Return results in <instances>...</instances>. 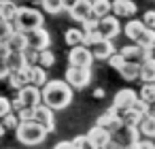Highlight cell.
I'll return each instance as SVG.
<instances>
[{"instance_id": "35", "label": "cell", "mask_w": 155, "mask_h": 149, "mask_svg": "<svg viewBox=\"0 0 155 149\" xmlns=\"http://www.w3.org/2000/svg\"><path fill=\"white\" fill-rule=\"evenodd\" d=\"M106 60H108V66H110V68H115V70H119V68L123 66V62H125V58H123L121 53H117V51H113Z\"/></svg>"}, {"instance_id": "33", "label": "cell", "mask_w": 155, "mask_h": 149, "mask_svg": "<svg viewBox=\"0 0 155 149\" xmlns=\"http://www.w3.org/2000/svg\"><path fill=\"white\" fill-rule=\"evenodd\" d=\"M13 30H15V26H13V22H11V19L0 17V41L5 43V41L13 34Z\"/></svg>"}, {"instance_id": "31", "label": "cell", "mask_w": 155, "mask_h": 149, "mask_svg": "<svg viewBox=\"0 0 155 149\" xmlns=\"http://www.w3.org/2000/svg\"><path fill=\"white\" fill-rule=\"evenodd\" d=\"M110 13V2L108 0H96V2L91 5V15L94 17H104V15H108Z\"/></svg>"}, {"instance_id": "48", "label": "cell", "mask_w": 155, "mask_h": 149, "mask_svg": "<svg viewBox=\"0 0 155 149\" xmlns=\"http://www.w3.org/2000/svg\"><path fill=\"white\" fill-rule=\"evenodd\" d=\"M89 2H91V5H94V2H96V0H89Z\"/></svg>"}, {"instance_id": "21", "label": "cell", "mask_w": 155, "mask_h": 149, "mask_svg": "<svg viewBox=\"0 0 155 149\" xmlns=\"http://www.w3.org/2000/svg\"><path fill=\"white\" fill-rule=\"evenodd\" d=\"M147 26L142 24V19H134V17H130V22L125 24V28H121L123 32H125V36L132 41V43H136V39L142 34V30H144Z\"/></svg>"}, {"instance_id": "23", "label": "cell", "mask_w": 155, "mask_h": 149, "mask_svg": "<svg viewBox=\"0 0 155 149\" xmlns=\"http://www.w3.org/2000/svg\"><path fill=\"white\" fill-rule=\"evenodd\" d=\"M7 66L9 70H24L26 66H30L24 58V51H9L7 56Z\"/></svg>"}, {"instance_id": "37", "label": "cell", "mask_w": 155, "mask_h": 149, "mask_svg": "<svg viewBox=\"0 0 155 149\" xmlns=\"http://www.w3.org/2000/svg\"><path fill=\"white\" fill-rule=\"evenodd\" d=\"M17 117H19V121L32 119V117H34V107H21V109L17 111Z\"/></svg>"}, {"instance_id": "22", "label": "cell", "mask_w": 155, "mask_h": 149, "mask_svg": "<svg viewBox=\"0 0 155 149\" xmlns=\"http://www.w3.org/2000/svg\"><path fill=\"white\" fill-rule=\"evenodd\" d=\"M5 43H7V47H9L11 51H24V49L28 47V43H26V32H21V30H13V34H11Z\"/></svg>"}, {"instance_id": "11", "label": "cell", "mask_w": 155, "mask_h": 149, "mask_svg": "<svg viewBox=\"0 0 155 149\" xmlns=\"http://www.w3.org/2000/svg\"><path fill=\"white\" fill-rule=\"evenodd\" d=\"M125 60H134V62H140L149 56H153V47H147V45H138V43H132V45H125L121 47L119 51Z\"/></svg>"}, {"instance_id": "44", "label": "cell", "mask_w": 155, "mask_h": 149, "mask_svg": "<svg viewBox=\"0 0 155 149\" xmlns=\"http://www.w3.org/2000/svg\"><path fill=\"white\" fill-rule=\"evenodd\" d=\"M68 147H72V143H70V141H62V143H55V149H68Z\"/></svg>"}, {"instance_id": "49", "label": "cell", "mask_w": 155, "mask_h": 149, "mask_svg": "<svg viewBox=\"0 0 155 149\" xmlns=\"http://www.w3.org/2000/svg\"><path fill=\"white\" fill-rule=\"evenodd\" d=\"M153 51H155V43H153Z\"/></svg>"}, {"instance_id": "29", "label": "cell", "mask_w": 155, "mask_h": 149, "mask_svg": "<svg viewBox=\"0 0 155 149\" xmlns=\"http://www.w3.org/2000/svg\"><path fill=\"white\" fill-rule=\"evenodd\" d=\"M41 7H43L45 13H51V15H60L64 11L62 0H41Z\"/></svg>"}, {"instance_id": "47", "label": "cell", "mask_w": 155, "mask_h": 149, "mask_svg": "<svg viewBox=\"0 0 155 149\" xmlns=\"http://www.w3.org/2000/svg\"><path fill=\"white\" fill-rule=\"evenodd\" d=\"M5 132H7V128H5V126H2V121H0V136H2V134H5Z\"/></svg>"}, {"instance_id": "3", "label": "cell", "mask_w": 155, "mask_h": 149, "mask_svg": "<svg viewBox=\"0 0 155 149\" xmlns=\"http://www.w3.org/2000/svg\"><path fill=\"white\" fill-rule=\"evenodd\" d=\"M43 24H45V17H43V13H41L38 9H34V7H17V13H15V17H13L15 30L26 32V30L38 28V26H43Z\"/></svg>"}, {"instance_id": "13", "label": "cell", "mask_w": 155, "mask_h": 149, "mask_svg": "<svg viewBox=\"0 0 155 149\" xmlns=\"http://www.w3.org/2000/svg\"><path fill=\"white\" fill-rule=\"evenodd\" d=\"M17 98L21 100L24 107H36L38 102H43L41 100V87H36L32 83H26L24 87H19L17 90Z\"/></svg>"}, {"instance_id": "5", "label": "cell", "mask_w": 155, "mask_h": 149, "mask_svg": "<svg viewBox=\"0 0 155 149\" xmlns=\"http://www.w3.org/2000/svg\"><path fill=\"white\" fill-rule=\"evenodd\" d=\"M64 81L72 90H83L91 81V68H87V66H68V70L64 75Z\"/></svg>"}, {"instance_id": "19", "label": "cell", "mask_w": 155, "mask_h": 149, "mask_svg": "<svg viewBox=\"0 0 155 149\" xmlns=\"http://www.w3.org/2000/svg\"><path fill=\"white\" fill-rule=\"evenodd\" d=\"M26 77H28V83L36 85V87H43L45 81H47V73L41 64H30L26 68Z\"/></svg>"}, {"instance_id": "20", "label": "cell", "mask_w": 155, "mask_h": 149, "mask_svg": "<svg viewBox=\"0 0 155 149\" xmlns=\"http://www.w3.org/2000/svg\"><path fill=\"white\" fill-rule=\"evenodd\" d=\"M140 136H149V138H155V115L149 111L144 115H140V121L136 124Z\"/></svg>"}, {"instance_id": "40", "label": "cell", "mask_w": 155, "mask_h": 149, "mask_svg": "<svg viewBox=\"0 0 155 149\" xmlns=\"http://www.w3.org/2000/svg\"><path fill=\"white\" fill-rule=\"evenodd\" d=\"M142 24H144L147 28H153V30H155V11H153V9H151V11H144Z\"/></svg>"}, {"instance_id": "10", "label": "cell", "mask_w": 155, "mask_h": 149, "mask_svg": "<svg viewBox=\"0 0 155 149\" xmlns=\"http://www.w3.org/2000/svg\"><path fill=\"white\" fill-rule=\"evenodd\" d=\"M98 30H100V34L104 36V39H115L119 32H121V24H119V17L117 15H104V17H100L98 19Z\"/></svg>"}, {"instance_id": "45", "label": "cell", "mask_w": 155, "mask_h": 149, "mask_svg": "<svg viewBox=\"0 0 155 149\" xmlns=\"http://www.w3.org/2000/svg\"><path fill=\"white\" fill-rule=\"evenodd\" d=\"M62 2H64V9H68V7H72L77 2V0H62Z\"/></svg>"}, {"instance_id": "39", "label": "cell", "mask_w": 155, "mask_h": 149, "mask_svg": "<svg viewBox=\"0 0 155 149\" xmlns=\"http://www.w3.org/2000/svg\"><path fill=\"white\" fill-rule=\"evenodd\" d=\"M134 147H138V149H142V147H144V149H153V147H155V138L142 136V138H138V141H136V145H134Z\"/></svg>"}, {"instance_id": "8", "label": "cell", "mask_w": 155, "mask_h": 149, "mask_svg": "<svg viewBox=\"0 0 155 149\" xmlns=\"http://www.w3.org/2000/svg\"><path fill=\"white\" fill-rule=\"evenodd\" d=\"M85 138H87V145L89 147H94V149H104V147H110V132L108 130H104L102 126H94V128H89V132L85 134Z\"/></svg>"}, {"instance_id": "28", "label": "cell", "mask_w": 155, "mask_h": 149, "mask_svg": "<svg viewBox=\"0 0 155 149\" xmlns=\"http://www.w3.org/2000/svg\"><path fill=\"white\" fill-rule=\"evenodd\" d=\"M64 41H66V45H68V47L81 45V43H83V28H70V30H66Z\"/></svg>"}, {"instance_id": "42", "label": "cell", "mask_w": 155, "mask_h": 149, "mask_svg": "<svg viewBox=\"0 0 155 149\" xmlns=\"http://www.w3.org/2000/svg\"><path fill=\"white\" fill-rule=\"evenodd\" d=\"M70 143H72V149H74V147H77V149L89 147V145H87V138H85V136H74V138H72Z\"/></svg>"}, {"instance_id": "16", "label": "cell", "mask_w": 155, "mask_h": 149, "mask_svg": "<svg viewBox=\"0 0 155 149\" xmlns=\"http://www.w3.org/2000/svg\"><path fill=\"white\" fill-rule=\"evenodd\" d=\"M89 47H91L89 51H91L94 60H106V58H108V56L115 51V47H113V41H110V39H104V36H102L100 41L91 43Z\"/></svg>"}, {"instance_id": "18", "label": "cell", "mask_w": 155, "mask_h": 149, "mask_svg": "<svg viewBox=\"0 0 155 149\" xmlns=\"http://www.w3.org/2000/svg\"><path fill=\"white\" fill-rule=\"evenodd\" d=\"M138 79L140 81H155V58L149 56L138 62Z\"/></svg>"}, {"instance_id": "41", "label": "cell", "mask_w": 155, "mask_h": 149, "mask_svg": "<svg viewBox=\"0 0 155 149\" xmlns=\"http://www.w3.org/2000/svg\"><path fill=\"white\" fill-rule=\"evenodd\" d=\"M9 111H11V100L7 96H0V117L7 115Z\"/></svg>"}, {"instance_id": "1", "label": "cell", "mask_w": 155, "mask_h": 149, "mask_svg": "<svg viewBox=\"0 0 155 149\" xmlns=\"http://www.w3.org/2000/svg\"><path fill=\"white\" fill-rule=\"evenodd\" d=\"M72 87L66 83V81H58V79H53V81H45V85L41 87V100L49 107V109H53V111H62V109H66L70 102H72Z\"/></svg>"}, {"instance_id": "6", "label": "cell", "mask_w": 155, "mask_h": 149, "mask_svg": "<svg viewBox=\"0 0 155 149\" xmlns=\"http://www.w3.org/2000/svg\"><path fill=\"white\" fill-rule=\"evenodd\" d=\"M26 43H28V47L41 51V49H47L51 45V36H49V32L43 26H38V28L26 30Z\"/></svg>"}, {"instance_id": "9", "label": "cell", "mask_w": 155, "mask_h": 149, "mask_svg": "<svg viewBox=\"0 0 155 149\" xmlns=\"http://www.w3.org/2000/svg\"><path fill=\"white\" fill-rule=\"evenodd\" d=\"M34 121H38L47 132H53L55 130V115H53V109H49L45 102H38L34 107Z\"/></svg>"}, {"instance_id": "30", "label": "cell", "mask_w": 155, "mask_h": 149, "mask_svg": "<svg viewBox=\"0 0 155 149\" xmlns=\"http://www.w3.org/2000/svg\"><path fill=\"white\" fill-rule=\"evenodd\" d=\"M36 64H41L43 68H51L53 64H55V53L47 47V49H41L38 51V60H36Z\"/></svg>"}, {"instance_id": "36", "label": "cell", "mask_w": 155, "mask_h": 149, "mask_svg": "<svg viewBox=\"0 0 155 149\" xmlns=\"http://www.w3.org/2000/svg\"><path fill=\"white\" fill-rule=\"evenodd\" d=\"M130 109H134L136 113L144 115V113H149V111H151V104H149V102H144L142 98H136V100H134V104H132Z\"/></svg>"}, {"instance_id": "14", "label": "cell", "mask_w": 155, "mask_h": 149, "mask_svg": "<svg viewBox=\"0 0 155 149\" xmlns=\"http://www.w3.org/2000/svg\"><path fill=\"white\" fill-rule=\"evenodd\" d=\"M98 126H102V128H104V130H108V132H115L117 128H121L123 124H121L119 111H117L115 107H110L108 111H104V113L98 117Z\"/></svg>"}, {"instance_id": "7", "label": "cell", "mask_w": 155, "mask_h": 149, "mask_svg": "<svg viewBox=\"0 0 155 149\" xmlns=\"http://www.w3.org/2000/svg\"><path fill=\"white\" fill-rule=\"evenodd\" d=\"M91 62H94V56H91L87 45L81 43V45L70 47V53H68V64L70 66H87V68H91Z\"/></svg>"}, {"instance_id": "43", "label": "cell", "mask_w": 155, "mask_h": 149, "mask_svg": "<svg viewBox=\"0 0 155 149\" xmlns=\"http://www.w3.org/2000/svg\"><path fill=\"white\" fill-rule=\"evenodd\" d=\"M9 75V66H7V58H0V79H7Z\"/></svg>"}, {"instance_id": "24", "label": "cell", "mask_w": 155, "mask_h": 149, "mask_svg": "<svg viewBox=\"0 0 155 149\" xmlns=\"http://www.w3.org/2000/svg\"><path fill=\"white\" fill-rule=\"evenodd\" d=\"M119 75H121L125 81H136V79H138V62H134V60H125L123 66L119 68Z\"/></svg>"}, {"instance_id": "34", "label": "cell", "mask_w": 155, "mask_h": 149, "mask_svg": "<svg viewBox=\"0 0 155 149\" xmlns=\"http://www.w3.org/2000/svg\"><path fill=\"white\" fill-rule=\"evenodd\" d=\"M0 121H2V126H5L7 130H15V128H17V124H19V117H17V113H15V111H9L7 115L0 117Z\"/></svg>"}, {"instance_id": "12", "label": "cell", "mask_w": 155, "mask_h": 149, "mask_svg": "<svg viewBox=\"0 0 155 149\" xmlns=\"http://www.w3.org/2000/svg\"><path fill=\"white\" fill-rule=\"evenodd\" d=\"M110 13L117 15L119 19H125V17L130 19V17H134L138 13V7H136L134 0H113L110 2Z\"/></svg>"}, {"instance_id": "4", "label": "cell", "mask_w": 155, "mask_h": 149, "mask_svg": "<svg viewBox=\"0 0 155 149\" xmlns=\"http://www.w3.org/2000/svg\"><path fill=\"white\" fill-rule=\"evenodd\" d=\"M140 138V132L136 126H121L115 132H110V145L113 147H134L136 141Z\"/></svg>"}, {"instance_id": "38", "label": "cell", "mask_w": 155, "mask_h": 149, "mask_svg": "<svg viewBox=\"0 0 155 149\" xmlns=\"http://www.w3.org/2000/svg\"><path fill=\"white\" fill-rule=\"evenodd\" d=\"M24 58H26L28 64H36V60H38V51L32 49V47H26V49H24Z\"/></svg>"}, {"instance_id": "26", "label": "cell", "mask_w": 155, "mask_h": 149, "mask_svg": "<svg viewBox=\"0 0 155 149\" xmlns=\"http://www.w3.org/2000/svg\"><path fill=\"white\" fill-rule=\"evenodd\" d=\"M138 98H142V100L149 102V104H155V81L142 83V87H140V92H138Z\"/></svg>"}, {"instance_id": "17", "label": "cell", "mask_w": 155, "mask_h": 149, "mask_svg": "<svg viewBox=\"0 0 155 149\" xmlns=\"http://www.w3.org/2000/svg\"><path fill=\"white\" fill-rule=\"evenodd\" d=\"M66 11H68L70 19H74V22L81 24L85 17L91 15V2H89V0H77V2H74L72 7H68Z\"/></svg>"}, {"instance_id": "2", "label": "cell", "mask_w": 155, "mask_h": 149, "mask_svg": "<svg viewBox=\"0 0 155 149\" xmlns=\"http://www.w3.org/2000/svg\"><path fill=\"white\" fill-rule=\"evenodd\" d=\"M47 134H49V132H47L38 121H34V119L19 121L17 128H15V136H17V141L24 143V145H41V143L47 138Z\"/></svg>"}, {"instance_id": "27", "label": "cell", "mask_w": 155, "mask_h": 149, "mask_svg": "<svg viewBox=\"0 0 155 149\" xmlns=\"http://www.w3.org/2000/svg\"><path fill=\"white\" fill-rule=\"evenodd\" d=\"M15 13H17L15 0H0V17H5V19H11V22H13Z\"/></svg>"}, {"instance_id": "25", "label": "cell", "mask_w": 155, "mask_h": 149, "mask_svg": "<svg viewBox=\"0 0 155 149\" xmlns=\"http://www.w3.org/2000/svg\"><path fill=\"white\" fill-rule=\"evenodd\" d=\"M26 68H28V66H26ZM26 68H24V70H9L7 79H9V85H11L13 90H19V87H24V85L28 83V77H26Z\"/></svg>"}, {"instance_id": "15", "label": "cell", "mask_w": 155, "mask_h": 149, "mask_svg": "<svg viewBox=\"0 0 155 149\" xmlns=\"http://www.w3.org/2000/svg\"><path fill=\"white\" fill-rule=\"evenodd\" d=\"M138 98V94L134 92V90H130V87H125V90H119L117 94H115V100H113V107L121 113V111H125V109H130L132 104H134V100Z\"/></svg>"}, {"instance_id": "46", "label": "cell", "mask_w": 155, "mask_h": 149, "mask_svg": "<svg viewBox=\"0 0 155 149\" xmlns=\"http://www.w3.org/2000/svg\"><path fill=\"white\" fill-rule=\"evenodd\" d=\"M94 94H96V98H102V96H104V92H102V90H96Z\"/></svg>"}, {"instance_id": "32", "label": "cell", "mask_w": 155, "mask_h": 149, "mask_svg": "<svg viewBox=\"0 0 155 149\" xmlns=\"http://www.w3.org/2000/svg\"><path fill=\"white\" fill-rule=\"evenodd\" d=\"M119 117H121V124H125V126H136V124L140 121V113H136L134 109H125V111H121Z\"/></svg>"}]
</instances>
